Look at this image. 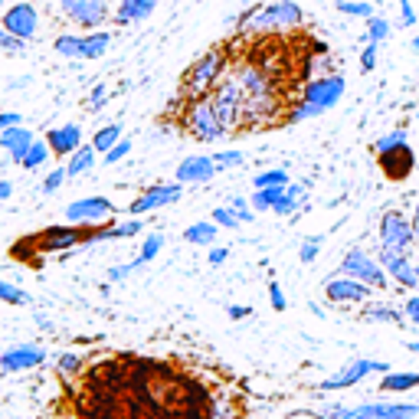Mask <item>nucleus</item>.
Instances as JSON below:
<instances>
[{
    "label": "nucleus",
    "instance_id": "473e14b6",
    "mask_svg": "<svg viewBox=\"0 0 419 419\" xmlns=\"http://www.w3.org/2000/svg\"><path fill=\"white\" fill-rule=\"evenodd\" d=\"M282 190L285 187H259V190L249 196V203H253V210H272L275 203H279Z\"/></svg>",
    "mask_w": 419,
    "mask_h": 419
},
{
    "label": "nucleus",
    "instance_id": "603ef678",
    "mask_svg": "<svg viewBox=\"0 0 419 419\" xmlns=\"http://www.w3.org/2000/svg\"><path fill=\"white\" fill-rule=\"evenodd\" d=\"M226 314H229L233 321H246V318L253 314V308H249V305H229V308H226Z\"/></svg>",
    "mask_w": 419,
    "mask_h": 419
},
{
    "label": "nucleus",
    "instance_id": "f704fd0d",
    "mask_svg": "<svg viewBox=\"0 0 419 419\" xmlns=\"http://www.w3.org/2000/svg\"><path fill=\"white\" fill-rule=\"evenodd\" d=\"M164 249V236L161 233H151V236H144V246H141V253H138V259L148 266L151 259H157V253Z\"/></svg>",
    "mask_w": 419,
    "mask_h": 419
},
{
    "label": "nucleus",
    "instance_id": "cd10ccee",
    "mask_svg": "<svg viewBox=\"0 0 419 419\" xmlns=\"http://www.w3.org/2000/svg\"><path fill=\"white\" fill-rule=\"evenodd\" d=\"M118 141H121V125L112 121V125H105V128H99V131L92 135V148L99 151V154H105V151L115 148Z\"/></svg>",
    "mask_w": 419,
    "mask_h": 419
},
{
    "label": "nucleus",
    "instance_id": "7ed1b4c3",
    "mask_svg": "<svg viewBox=\"0 0 419 419\" xmlns=\"http://www.w3.org/2000/svg\"><path fill=\"white\" fill-rule=\"evenodd\" d=\"M301 7L295 0H269V3H253V7H246L240 16H236V23H240L242 30H253V33H272V30H295L301 27Z\"/></svg>",
    "mask_w": 419,
    "mask_h": 419
},
{
    "label": "nucleus",
    "instance_id": "8fccbe9b",
    "mask_svg": "<svg viewBox=\"0 0 419 419\" xmlns=\"http://www.w3.org/2000/svg\"><path fill=\"white\" fill-rule=\"evenodd\" d=\"M400 20H403V27H416V10L409 0H400Z\"/></svg>",
    "mask_w": 419,
    "mask_h": 419
},
{
    "label": "nucleus",
    "instance_id": "a211bd4d",
    "mask_svg": "<svg viewBox=\"0 0 419 419\" xmlns=\"http://www.w3.org/2000/svg\"><path fill=\"white\" fill-rule=\"evenodd\" d=\"M46 360V351L40 344H16L10 351H0V367L7 374H16V370H33Z\"/></svg>",
    "mask_w": 419,
    "mask_h": 419
},
{
    "label": "nucleus",
    "instance_id": "5701e85b",
    "mask_svg": "<svg viewBox=\"0 0 419 419\" xmlns=\"http://www.w3.org/2000/svg\"><path fill=\"white\" fill-rule=\"evenodd\" d=\"M33 141V131H27L23 125H16V128H7V131H0V148L7 151L10 157H14L16 164L23 161V154H27V148H30Z\"/></svg>",
    "mask_w": 419,
    "mask_h": 419
},
{
    "label": "nucleus",
    "instance_id": "4be33fe9",
    "mask_svg": "<svg viewBox=\"0 0 419 419\" xmlns=\"http://www.w3.org/2000/svg\"><path fill=\"white\" fill-rule=\"evenodd\" d=\"M157 7V0H121L118 10H115V23L118 27H131V23H141L148 20Z\"/></svg>",
    "mask_w": 419,
    "mask_h": 419
},
{
    "label": "nucleus",
    "instance_id": "aec40b11",
    "mask_svg": "<svg viewBox=\"0 0 419 419\" xmlns=\"http://www.w3.org/2000/svg\"><path fill=\"white\" fill-rule=\"evenodd\" d=\"M377 157L383 164V174L393 180L409 177V170H413V151H409V144H400V148L387 151V154H377Z\"/></svg>",
    "mask_w": 419,
    "mask_h": 419
},
{
    "label": "nucleus",
    "instance_id": "5fc2aeb1",
    "mask_svg": "<svg viewBox=\"0 0 419 419\" xmlns=\"http://www.w3.org/2000/svg\"><path fill=\"white\" fill-rule=\"evenodd\" d=\"M226 255H229L226 246H210V266H223Z\"/></svg>",
    "mask_w": 419,
    "mask_h": 419
},
{
    "label": "nucleus",
    "instance_id": "680f3d73",
    "mask_svg": "<svg viewBox=\"0 0 419 419\" xmlns=\"http://www.w3.org/2000/svg\"><path fill=\"white\" fill-rule=\"evenodd\" d=\"M3 3H7V0H0V7H3Z\"/></svg>",
    "mask_w": 419,
    "mask_h": 419
},
{
    "label": "nucleus",
    "instance_id": "f8f14e48",
    "mask_svg": "<svg viewBox=\"0 0 419 419\" xmlns=\"http://www.w3.org/2000/svg\"><path fill=\"white\" fill-rule=\"evenodd\" d=\"M180 196H183V183H151L138 200H131L128 216H144L151 210H164L170 203H177Z\"/></svg>",
    "mask_w": 419,
    "mask_h": 419
},
{
    "label": "nucleus",
    "instance_id": "c85d7f7f",
    "mask_svg": "<svg viewBox=\"0 0 419 419\" xmlns=\"http://www.w3.org/2000/svg\"><path fill=\"white\" fill-rule=\"evenodd\" d=\"M419 387V374H383V380H380V390L383 393H403V390H413Z\"/></svg>",
    "mask_w": 419,
    "mask_h": 419
},
{
    "label": "nucleus",
    "instance_id": "393cba45",
    "mask_svg": "<svg viewBox=\"0 0 419 419\" xmlns=\"http://www.w3.org/2000/svg\"><path fill=\"white\" fill-rule=\"evenodd\" d=\"M216 233H220V226L213 220H200V223H190L183 229V242H190V246H213Z\"/></svg>",
    "mask_w": 419,
    "mask_h": 419
},
{
    "label": "nucleus",
    "instance_id": "13d9d810",
    "mask_svg": "<svg viewBox=\"0 0 419 419\" xmlns=\"http://www.w3.org/2000/svg\"><path fill=\"white\" fill-rule=\"evenodd\" d=\"M413 233H416V240H419V203H416V210H413Z\"/></svg>",
    "mask_w": 419,
    "mask_h": 419
},
{
    "label": "nucleus",
    "instance_id": "20e7f679",
    "mask_svg": "<svg viewBox=\"0 0 419 419\" xmlns=\"http://www.w3.org/2000/svg\"><path fill=\"white\" fill-rule=\"evenodd\" d=\"M210 102H213V112L220 125L226 128V135L233 131H242V86H240V75L229 73L220 79V86L210 92Z\"/></svg>",
    "mask_w": 419,
    "mask_h": 419
},
{
    "label": "nucleus",
    "instance_id": "9b49d317",
    "mask_svg": "<svg viewBox=\"0 0 419 419\" xmlns=\"http://www.w3.org/2000/svg\"><path fill=\"white\" fill-rule=\"evenodd\" d=\"M115 213V203L108 196H82L66 207V220L73 226H95Z\"/></svg>",
    "mask_w": 419,
    "mask_h": 419
},
{
    "label": "nucleus",
    "instance_id": "ddd939ff",
    "mask_svg": "<svg viewBox=\"0 0 419 419\" xmlns=\"http://www.w3.org/2000/svg\"><path fill=\"white\" fill-rule=\"evenodd\" d=\"M60 10L75 27H102L108 20V0H60Z\"/></svg>",
    "mask_w": 419,
    "mask_h": 419
},
{
    "label": "nucleus",
    "instance_id": "09e8293b",
    "mask_svg": "<svg viewBox=\"0 0 419 419\" xmlns=\"http://www.w3.org/2000/svg\"><path fill=\"white\" fill-rule=\"evenodd\" d=\"M269 301H272L275 312H285V305H288V301H285V292L275 282H269Z\"/></svg>",
    "mask_w": 419,
    "mask_h": 419
},
{
    "label": "nucleus",
    "instance_id": "a878e982",
    "mask_svg": "<svg viewBox=\"0 0 419 419\" xmlns=\"http://www.w3.org/2000/svg\"><path fill=\"white\" fill-rule=\"evenodd\" d=\"M95 154H99V151L92 148V144H82V148H75L73 154H69L66 174H69V177H82V174H89L92 167H95Z\"/></svg>",
    "mask_w": 419,
    "mask_h": 419
},
{
    "label": "nucleus",
    "instance_id": "c9c22d12",
    "mask_svg": "<svg viewBox=\"0 0 419 419\" xmlns=\"http://www.w3.org/2000/svg\"><path fill=\"white\" fill-rule=\"evenodd\" d=\"M213 157V164L216 170H229V167H240L246 157H242V151H216V154H210Z\"/></svg>",
    "mask_w": 419,
    "mask_h": 419
},
{
    "label": "nucleus",
    "instance_id": "bf43d9fd",
    "mask_svg": "<svg viewBox=\"0 0 419 419\" xmlns=\"http://www.w3.org/2000/svg\"><path fill=\"white\" fill-rule=\"evenodd\" d=\"M406 347H409L413 354H419V341H409V344H406Z\"/></svg>",
    "mask_w": 419,
    "mask_h": 419
},
{
    "label": "nucleus",
    "instance_id": "f3484780",
    "mask_svg": "<svg viewBox=\"0 0 419 419\" xmlns=\"http://www.w3.org/2000/svg\"><path fill=\"white\" fill-rule=\"evenodd\" d=\"M370 285L357 282V279H351V275H334L325 282V295L328 301H338V305H360V301L370 299Z\"/></svg>",
    "mask_w": 419,
    "mask_h": 419
},
{
    "label": "nucleus",
    "instance_id": "a19ab883",
    "mask_svg": "<svg viewBox=\"0 0 419 419\" xmlns=\"http://www.w3.org/2000/svg\"><path fill=\"white\" fill-rule=\"evenodd\" d=\"M210 220H213V223L220 226V229H236V226H240V220H236V213H233L229 207H216V210H213V216H210Z\"/></svg>",
    "mask_w": 419,
    "mask_h": 419
},
{
    "label": "nucleus",
    "instance_id": "de8ad7c7",
    "mask_svg": "<svg viewBox=\"0 0 419 419\" xmlns=\"http://www.w3.org/2000/svg\"><path fill=\"white\" fill-rule=\"evenodd\" d=\"M403 318L409 321V325H416V328H419V295H413V299H406V305H403Z\"/></svg>",
    "mask_w": 419,
    "mask_h": 419
},
{
    "label": "nucleus",
    "instance_id": "72a5a7b5",
    "mask_svg": "<svg viewBox=\"0 0 419 419\" xmlns=\"http://www.w3.org/2000/svg\"><path fill=\"white\" fill-rule=\"evenodd\" d=\"M338 10H341L344 16L370 20V16H374V3H367V0H338Z\"/></svg>",
    "mask_w": 419,
    "mask_h": 419
},
{
    "label": "nucleus",
    "instance_id": "6e6552de",
    "mask_svg": "<svg viewBox=\"0 0 419 419\" xmlns=\"http://www.w3.org/2000/svg\"><path fill=\"white\" fill-rule=\"evenodd\" d=\"M416 242L413 233V220H406L400 210H387L383 220H380V246L390 253H409Z\"/></svg>",
    "mask_w": 419,
    "mask_h": 419
},
{
    "label": "nucleus",
    "instance_id": "7c9ffc66",
    "mask_svg": "<svg viewBox=\"0 0 419 419\" xmlns=\"http://www.w3.org/2000/svg\"><path fill=\"white\" fill-rule=\"evenodd\" d=\"M390 30H393V27H390V20H383V16H370V20H367V30H364V43H383V40H387L390 36Z\"/></svg>",
    "mask_w": 419,
    "mask_h": 419
},
{
    "label": "nucleus",
    "instance_id": "4468645a",
    "mask_svg": "<svg viewBox=\"0 0 419 419\" xmlns=\"http://www.w3.org/2000/svg\"><path fill=\"white\" fill-rule=\"evenodd\" d=\"M0 27H3L7 33H14V36H20V40H27V43H30L33 36L40 33V14H36V7H33L30 0H20V3H14V7L3 14Z\"/></svg>",
    "mask_w": 419,
    "mask_h": 419
},
{
    "label": "nucleus",
    "instance_id": "6ab92c4d",
    "mask_svg": "<svg viewBox=\"0 0 419 419\" xmlns=\"http://www.w3.org/2000/svg\"><path fill=\"white\" fill-rule=\"evenodd\" d=\"M46 144L56 157H69L75 148H82V128L79 125H60V128L46 131Z\"/></svg>",
    "mask_w": 419,
    "mask_h": 419
},
{
    "label": "nucleus",
    "instance_id": "2f4dec72",
    "mask_svg": "<svg viewBox=\"0 0 419 419\" xmlns=\"http://www.w3.org/2000/svg\"><path fill=\"white\" fill-rule=\"evenodd\" d=\"M253 183H255V190H259V187H288L292 180H288V174H285L282 167H269V170H259Z\"/></svg>",
    "mask_w": 419,
    "mask_h": 419
},
{
    "label": "nucleus",
    "instance_id": "e2e57ef3",
    "mask_svg": "<svg viewBox=\"0 0 419 419\" xmlns=\"http://www.w3.org/2000/svg\"><path fill=\"white\" fill-rule=\"evenodd\" d=\"M416 121H419V112H416Z\"/></svg>",
    "mask_w": 419,
    "mask_h": 419
},
{
    "label": "nucleus",
    "instance_id": "bb28decb",
    "mask_svg": "<svg viewBox=\"0 0 419 419\" xmlns=\"http://www.w3.org/2000/svg\"><path fill=\"white\" fill-rule=\"evenodd\" d=\"M301 200H305V183H288L279 196V203L272 207V213H279V216H292L295 210L301 207Z\"/></svg>",
    "mask_w": 419,
    "mask_h": 419
},
{
    "label": "nucleus",
    "instance_id": "3c124183",
    "mask_svg": "<svg viewBox=\"0 0 419 419\" xmlns=\"http://www.w3.org/2000/svg\"><path fill=\"white\" fill-rule=\"evenodd\" d=\"M105 99H108V92H105V86H95V89H92V95H89V108H92V112H99Z\"/></svg>",
    "mask_w": 419,
    "mask_h": 419
},
{
    "label": "nucleus",
    "instance_id": "39448f33",
    "mask_svg": "<svg viewBox=\"0 0 419 419\" xmlns=\"http://www.w3.org/2000/svg\"><path fill=\"white\" fill-rule=\"evenodd\" d=\"M183 128H187L196 141H203V144H216L220 138H226V128L220 125V118H216L210 95L207 99L187 102V108H183Z\"/></svg>",
    "mask_w": 419,
    "mask_h": 419
},
{
    "label": "nucleus",
    "instance_id": "864d4df0",
    "mask_svg": "<svg viewBox=\"0 0 419 419\" xmlns=\"http://www.w3.org/2000/svg\"><path fill=\"white\" fill-rule=\"evenodd\" d=\"M60 370H62V374H75V370H79V357H75V354H62V357H60Z\"/></svg>",
    "mask_w": 419,
    "mask_h": 419
},
{
    "label": "nucleus",
    "instance_id": "f257e3e1",
    "mask_svg": "<svg viewBox=\"0 0 419 419\" xmlns=\"http://www.w3.org/2000/svg\"><path fill=\"white\" fill-rule=\"evenodd\" d=\"M344 89H347V82L341 73L314 75V79L305 82V89H301V102L292 105V108L285 112V121H288V125H301V121L325 115V112H331L334 105L341 102Z\"/></svg>",
    "mask_w": 419,
    "mask_h": 419
},
{
    "label": "nucleus",
    "instance_id": "4d7b16f0",
    "mask_svg": "<svg viewBox=\"0 0 419 419\" xmlns=\"http://www.w3.org/2000/svg\"><path fill=\"white\" fill-rule=\"evenodd\" d=\"M10 194H14V183H10V180H0V203L10 200Z\"/></svg>",
    "mask_w": 419,
    "mask_h": 419
},
{
    "label": "nucleus",
    "instance_id": "423d86ee",
    "mask_svg": "<svg viewBox=\"0 0 419 419\" xmlns=\"http://www.w3.org/2000/svg\"><path fill=\"white\" fill-rule=\"evenodd\" d=\"M112 46V33L105 30H89V33H62L53 40V49L66 56V60H99L105 56V49Z\"/></svg>",
    "mask_w": 419,
    "mask_h": 419
},
{
    "label": "nucleus",
    "instance_id": "49530a36",
    "mask_svg": "<svg viewBox=\"0 0 419 419\" xmlns=\"http://www.w3.org/2000/svg\"><path fill=\"white\" fill-rule=\"evenodd\" d=\"M128 151H131V141H125V138H121V141L112 151H105L102 161H105V164H118V161L125 157V154H128Z\"/></svg>",
    "mask_w": 419,
    "mask_h": 419
},
{
    "label": "nucleus",
    "instance_id": "9d476101",
    "mask_svg": "<svg viewBox=\"0 0 419 419\" xmlns=\"http://www.w3.org/2000/svg\"><path fill=\"white\" fill-rule=\"evenodd\" d=\"M393 367H390L387 360H370V357H360L354 360V364H347V367H341L334 377H328V380H321V390H351L357 387L360 380L367 374H390Z\"/></svg>",
    "mask_w": 419,
    "mask_h": 419
},
{
    "label": "nucleus",
    "instance_id": "ea45409f",
    "mask_svg": "<svg viewBox=\"0 0 419 419\" xmlns=\"http://www.w3.org/2000/svg\"><path fill=\"white\" fill-rule=\"evenodd\" d=\"M69 177V174H66V167H56V170H49V174H46V180L43 183H40V194H56V190H60L62 187V180Z\"/></svg>",
    "mask_w": 419,
    "mask_h": 419
},
{
    "label": "nucleus",
    "instance_id": "58836bf2",
    "mask_svg": "<svg viewBox=\"0 0 419 419\" xmlns=\"http://www.w3.org/2000/svg\"><path fill=\"white\" fill-rule=\"evenodd\" d=\"M23 49H27V40H20V36H14V33H7L0 27V53L16 56V53H23Z\"/></svg>",
    "mask_w": 419,
    "mask_h": 419
},
{
    "label": "nucleus",
    "instance_id": "412c9836",
    "mask_svg": "<svg viewBox=\"0 0 419 419\" xmlns=\"http://www.w3.org/2000/svg\"><path fill=\"white\" fill-rule=\"evenodd\" d=\"M213 174H216L213 157H187L177 167V183H207Z\"/></svg>",
    "mask_w": 419,
    "mask_h": 419
},
{
    "label": "nucleus",
    "instance_id": "a18cd8bd",
    "mask_svg": "<svg viewBox=\"0 0 419 419\" xmlns=\"http://www.w3.org/2000/svg\"><path fill=\"white\" fill-rule=\"evenodd\" d=\"M321 236H308V240H305V246H301V253H299V259L301 262H314V255L321 253Z\"/></svg>",
    "mask_w": 419,
    "mask_h": 419
},
{
    "label": "nucleus",
    "instance_id": "dca6fc26",
    "mask_svg": "<svg viewBox=\"0 0 419 419\" xmlns=\"http://www.w3.org/2000/svg\"><path fill=\"white\" fill-rule=\"evenodd\" d=\"M89 229L92 226H49L46 233H40V246L49 253H69L75 246H89Z\"/></svg>",
    "mask_w": 419,
    "mask_h": 419
},
{
    "label": "nucleus",
    "instance_id": "2eb2a0df",
    "mask_svg": "<svg viewBox=\"0 0 419 419\" xmlns=\"http://www.w3.org/2000/svg\"><path fill=\"white\" fill-rule=\"evenodd\" d=\"M377 262L383 266L387 279H393L396 285H403V288H419V266L416 262H409V255L406 253H390V249L380 246Z\"/></svg>",
    "mask_w": 419,
    "mask_h": 419
},
{
    "label": "nucleus",
    "instance_id": "c03bdc74",
    "mask_svg": "<svg viewBox=\"0 0 419 419\" xmlns=\"http://www.w3.org/2000/svg\"><path fill=\"white\" fill-rule=\"evenodd\" d=\"M144 266L141 259H135V262H125V266H115V269H108V282H121V279H128L131 272H138Z\"/></svg>",
    "mask_w": 419,
    "mask_h": 419
},
{
    "label": "nucleus",
    "instance_id": "37998d69",
    "mask_svg": "<svg viewBox=\"0 0 419 419\" xmlns=\"http://www.w3.org/2000/svg\"><path fill=\"white\" fill-rule=\"evenodd\" d=\"M377 53H380V43L364 46V53H360V73H374L377 69Z\"/></svg>",
    "mask_w": 419,
    "mask_h": 419
},
{
    "label": "nucleus",
    "instance_id": "c756f323",
    "mask_svg": "<svg viewBox=\"0 0 419 419\" xmlns=\"http://www.w3.org/2000/svg\"><path fill=\"white\" fill-rule=\"evenodd\" d=\"M49 154H53V151H49V144H46V141H33L30 148H27V154H23L20 167H23V170H40V167L49 161Z\"/></svg>",
    "mask_w": 419,
    "mask_h": 419
},
{
    "label": "nucleus",
    "instance_id": "1a4fd4ad",
    "mask_svg": "<svg viewBox=\"0 0 419 419\" xmlns=\"http://www.w3.org/2000/svg\"><path fill=\"white\" fill-rule=\"evenodd\" d=\"M341 275H351L357 282L370 285V288H387V272L377 262L374 255H367L364 249H351L341 262Z\"/></svg>",
    "mask_w": 419,
    "mask_h": 419
},
{
    "label": "nucleus",
    "instance_id": "6e6d98bb",
    "mask_svg": "<svg viewBox=\"0 0 419 419\" xmlns=\"http://www.w3.org/2000/svg\"><path fill=\"white\" fill-rule=\"evenodd\" d=\"M20 115H16V112H0V131H7V128H16V125H20Z\"/></svg>",
    "mask_w": 419,
    "mask_h": 419
},
{
    "label": "nucleus",
    "instance_id": "e433bc0d",
    "mask_svg": "<svg viewBox=\"0 0 419 419\" xmlns=\"http://www.w3.org/2000/svg\"><path fill=\"white\" fill-rule=\"evenodd\" d=\"M400 144H406V131H390V135L374 141V154H387V151L400 148Z\"/></svg>",
    "mask_w": 419,
    "mask_h": 419
},
{
    "label": "nucleus",
    "instance_id": "052dcab7",
    "mask_svg": "<svg viewBox=\"0 0 419 419\" xmlns=\"http://www.w3.org/2000/svg\"><path fill=\"white\" fill-rule=\"evenodd\" d=\"M413 49H416V53H419V36H413Z\"/></svg>",
    "mask_w": 419,
    "mask_h": 419
},
{
    "label": "nucleus",
    "instance_id": "f03ea898",
    "mask_svg": "<svg viewBox=\"0 0 419 419\" xmlns=\"http://www.w3.org/2000/svg\"><path fill=\"white\" fill-rule=\"evenodd\" d=\"M226 66H229V53H226L223 46H213V49H207L203 56H196V60L187 66L183 79H180L183 99H187V102L207 99L210 92L220 86V79L226 75Z\"/></svg>",
    "mask_w": 419,
    "mask_h": 419
},
{
    "label": "nucleus",
    "instance_id": "79ce46f5",
    "mask_svg": "<svg viewBox=\"0 0 419 419\" xmlns=\"http://www.w3.org/2000/svg\"><path fill=\"white\" fill-rule=\"evenodd\" d=\"M229 210L236 213V220H240V223H253V220H255L253 203H249V200H242V196H233V203H229Z\"/></svg>",
    "mask_w": 419,
    "mask_h": 419
},
{
    "label": "nucleus",
    "instance_id": "4c0bfd02",
    "mask_svg": "<svg viewBox=\"0 0 419 419\" xmlns=\"http://www.w3.org/2000/svg\"><path fill=\"white\" fill-rule=\"evenodd\" d=\"M0 301H7V305H30V295L23 288H14L10 282H0Z\"/></svg>",
    "mask_w": 419,
    "mask_h": 419
},
{
    "label": "nucleus",
    "instance_id": "0eeeda50",
    "mask_svg": "<svg viewBox=\"0 0 419 419\" xmlns=\"http://www.w3.org/2000/svg\"><path fill=\"white\" fill-rule=\"evenodd\" d=\"M331 419H419V403H360V406H328Z\"/></svg>",
    "mask_w": 419,
    "mask_h": 419
},
{
    "label": "nucleus",
    "instance_id": "b1692460",
    "mask_svg": "<svg viewBox=\"0 0 419 419\" xmlns=\"http://www.w3.org/2000/svg\"><path fill=\"white\" fill-rule=\"evenodd\" d=\"M360 318L370 321V325H403L406 321L400 308H393V305H374V301H367L360 308Z\"/></svg>",
    "mask_w": 419,
    "mask_h": 419
}]
</instances>
